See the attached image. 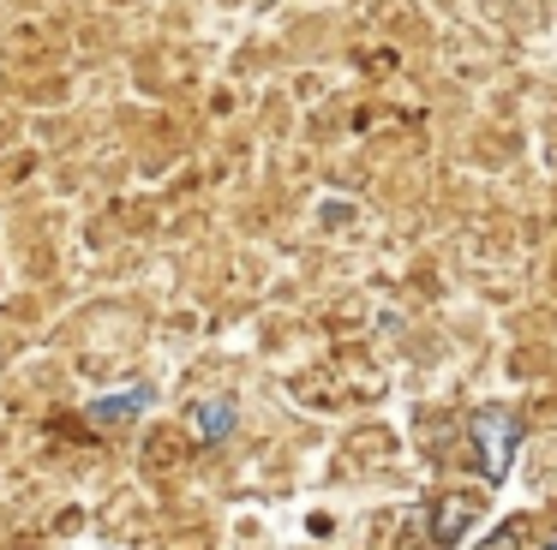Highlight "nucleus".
Here are the masks:
<instances>
[{
	"instance_id": "obj_5",
	"label": "nucleus",
	"mask_w": 557,
	"mask_h": 550,
	"mask_svg": "<svg viewBox=\"0 0 557 550\" xmlns=\"http://www.w3.org/2000/svg\"><path fill=\"white\" fill-rule=\"evenodd\" d=\"M545 550H557V545H545Z\"/></svg>"
},
{
	"instance_id": "obj_3",
	"label": "nucleus",
	"mask_w": 557,
	"mask_h": 550,
	"mask_svg": "<svg viewBox=\"0 0 557 550\" xmlns=\"http://www.w3.org/2000/svg\"><path fill=\"white\" fill-rule=\"evenodd\" d=\"M473 514H480V509H473V497H444V502L432 509V545L449 550V545H456V538L473 526Z\"/></svg>"
},
{
	"instance_id": "obj_2",
	"label": "nucleus",
	"mask_w": 557,
	"mask_h": 550,
	"mask_svg": "<svg viewBox=\"0 0 557 550\" xmlns=\"http://www.w3.org/2000/svg\"><path fill=\"white\" fill-rule=\"evenodd\" d=\"M150 401H157V389H145V383H133V389H121V395H102V401H90V425H126V418H138Z\"/></svg>"
},
{
	"instance_id": "obj_1",
	"label": "nucleus",
	"mask_w": 557,
	"mask_h": 550,
	"mask_svg": "<svg viewBox=\"0 0 557 550\" xmlns=\"http://www.w3.org/2000/svg\"><path fill=\"white\" fill-rule=\"evenodd\" d=\"M516 442H521V425H516L509 407H485V413H473V461H480V473L492 478V485L509 473Z\"/></svg>"
},
{
	"instance_id": "obj_4",
	"label": "nucleus",
	"mask_w": 557,
	"mask_h": 550,
	"mask_svg": "<svg viewBox=\"0 0 557 550\" xmlns=\"http://www.w3.org/2000/svg\"><path fill=\"white\" fill-rule=\"evenodd\" d=\"M193 425H198V437L205 442H222L234 430V401L228 395H216V401H198L193 407Z\"/></svg>"
}]
</instances>
